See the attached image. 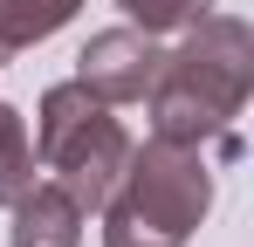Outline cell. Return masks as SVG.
I'll return each instance as SVG.
<instances>
[{
  "instance_id": "6da1fadb",
  "label": "cell",
  "mask_w": 254,
  "mask_h": 247,
  "mask_svg": "<svg viewBox=\"0 0 254 247\" xmlns=\"http://www.w3.org/2000/svg\"><path fill=\"white\" fill-rule=\"evenodd\" d=\"M179 48H165L158 82H151V137L172 144H227L234 151V117L248 110L254 89V35L234 14H199L179 28Z\"/></svg>"
},
{
  "instance_id": "7a4b0ae2",
  "label": "cell",
  "mask_w": 254,
  "mask_h": 247,
  "mask_svg": "<svg viewBox=\"0 0 254 247\" xmlns=\"http://www.w3.org/2000/svg\"><path fill=\"white\" fill-rule=\"evenodd\" d=\"M35 158L55 172V185L83 213H103V199L117 192L130 158V130L110 117L103 96H89L83 82H55L35 110Z\"/></svg>"
},
{
  "instance_id": "3957f363",
  "label": "cell",
  "mask_w": 254,
  "mask_h": 247,
  "mask_svg": "<svg viewBox=\"0 0 254 247\" xmlns=\"http://www.w3.org/2000/svg\"><path fill=\"white\" fill-rule=\"evenodd\" d=\"M103 206H124L137 220L165 227L179 241H192V227L213 213V165L199 144H172V137H151V144H130L124 179Z\"/></svg>"
},
{
  "instance_id": "277c9868",
  "label": "cell",
  "mask_w": 254,
  "mask_h": 247,
  "mask_svg": "<svg viewBox=\"0 0 254 247\" xmlns=\"http://www.w3.org/2000/svg\"><path fill=\"white\" fill-rule=\"evenodd\" d=\"M158 62H165L158 35H144V28H103L76 55V82L89 96H103V103H144L151 82H158Z\"/></svg>"
},
{
  "instance_id": "5b68a950",
  "label": "cell",
  "mask_w": 254,
  "mask_h": 247,
  "mask_svg": "<svg viewBox=\"0 0 254 247\" xmlns=\"http://www.w3.org/2000/svg\"><path fill=\"white\" fill-rule=\"evenodd\" d=\"M14 227H7V247H83V206L69 199L55 179H35L21 199L7 206Z\"/></svg>"
},
{
  "instance_id": "8992f818",
  "label": "cell",
  "mask_w": 254,
  "mask_h": 247,
  "mask_svg": "<svg viewBox=\"0 0 254 247\" xmlns=\"http://www.w3.org/2000/svg\"><path fill=\"white\" fill-rule=\"evenodd\" d=\"M76 7L83 0H0V55H21L35 41L62 35L76 21Z\"/></svg>"
},
{
  "instance_id": "52a82bcc",
  "label": "cell",
  "mask_w": 254,
  "mask_h": 247,
  "mask_svg": "<svg viewBox=\"0 0 254 247\" xmlns=\"http://www.w3.org/2000/svg\"><path fill=\"white\" fill-rule=\"evenodd\" d=\"M35 130L14 103H0V206H14L28 185H35Z\"/></svg>"
},
{
  "instance_id": "ba28073f",
  "label": "cell",
  "mask_w": 254,
  "mask_h": 247,
  "mask_svg": "<svg viewBox=\"0 0 254 247\" xmlns=\"http://www.w3.org/2000/svg\"><path fill=\"white\" fill-rule=\"evenodd\" d=\"M117 7L130 14V28H144V35H179L199 14H213V0H117Z\"/></svg>"
},
{
  "instance_id": "9c48e42d",
  "label": "cell",
  "mask_w": 254,
  "mask_h": 247,
  "mask_svg": "<svg viewBox=\"0 0 254 247\" xmlns=\"http://www.w3.org/2000/svg\"><path fill=\"white\" fill-rule=\"evenodd\" d=\"M103 247H186V241L151 227V220H137V213H124V206H103Z\"/></svg>"
}]
</instances>
